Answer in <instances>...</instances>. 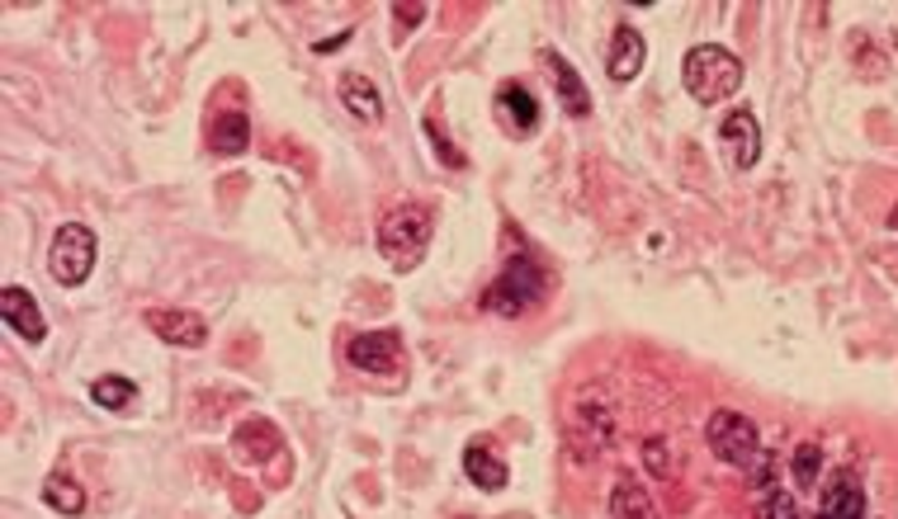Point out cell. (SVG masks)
Segmentation results:
<instances>
[{"label":"cell","instance_id":"22","mask_svg":"<svg viewBox=\"0 0 898 519\" xmlns=\"http://www.w3.org/2000/svg\"><path fill=\"white\" fill-rule=\"evenodd\" d=\"M757 515H762V519H804L800 506H794V500L780 492V486H771V492L757 496Z\"/></svg>","mask_w":898,"mask_h":519},{"label":"cell","instance_id":"13","mask_svg":"<svg viewBox=\"0 0 898 519\" xmlns=\"http://www.w3.org/2000/svg\"><path fill=\"white\" fill-rule=\"evenodd\" d=\"M544 67H549L553 90H559V105L573 113V119H587V113H591V95H587V85H582L577 67L567 62V57H559V52H544Z\"/></svg>","mask_w":898,"mask_h":519},{"label":"cell","instance_id":"11","mask_svg":"<svg viewBox=\"0 0 898 519\" xmlns=\"http://www.w3.org/2000/svg\"><path fill=\"white\" fill-rule=\"evenodd\" d=\"M644 62H648L644 34H638L634 24H615V34H610V57H606L610 81H634L638 71H644Z\"/></svg>","mask_w":898,"mask_h":519},{"label":"cell","instance_id":"15","mask_svg":"<svg viewBox=\"0 0 898 519\" xmlns=\"http://www.w3.org/2000/svg\"><path fill=\"white\" fill-rule=\"evenodd\" d=\"M232 444H237V458H247V463H270V458L279 454L284 435L270 421H241Z\"/></svg>","mask_w":898,"mask_h":519},{"label":"cell","instance_id":"23","mask_svg":"<svg viewBox=\"0 0 898 519\" xmlns=\"http://www.w3.org/2000/svg\"><path fill=\"white\" fill-rule=\"evenodd\" d=\"M644 463L658 472V478H672V458H667V439H648L644 444Z\"/></svg>","mask_w":898,"mask_h":519},{"label":"cell","instance_id":"7","mask_svg":"<svg viewBox=\"0 0 898 519\" xmlns=\"http://www.w3.org/2000/svg\"><path fill=\"white\" fill-rule=\"evenodd\" d=\"M492 109H496V123H502L511 137H530L539 128V99L530 95V85H520V81L496 85Z\"/></svg>","mask_w":898,"mask_h":519},{"label":"cell","instance_id":"6","mask_svg":"<svg viewBox=\"0 0 898 519\" xmlns=\"http://www.w3.org/2000/svg\"><path fill=\"white\" fill-rule=\"evenodd\" d=\"M346 359L360 373H393L403 364V336L397 330H360L346 340Z\"/></svg>","mask_w":898,"mask_h":519},{"label":"cell","instance_id":"2","mask_svg":"<svg viewBox=\"0 0 898 519\" xmlns=\"http://www.w3.org/2000/svg\"><path fill=\"white\" fill-rule=\"evenodd\" d=\"M549 293V274L544 265L530 255V251H516V255H506V265L502 274L482 288V298H478V307L482 312H492V316H525V312H535L539 302H544Z\"/></svg>","mask_w":898,"mask_h":519},{"label":"cell","instance_id":"12","mask_svg":"<svg viewBox=\"0 0 898 519\" xmlns=\"http://www.w3.org/2000/svg\"><path fill=\"white\" fill-rule=\"evenodd\" d=\"M814 519H871L865 515V486L857 482V472H837L823 492V510Z\"/></svg>","mask_w":898,"mask_h":519},{"label":"cell","instance_id":"21","mask_svg":"<svg viewBox=\"0 0 898 519\" xmlns=\"http://www.w3.org/2000/svg\"><path fill=\"white\" fill-rule=\"evenodd\" d=\"M818 472H823V444L804 439L800 449H794V482H800V486H818Z\"/></svg>","mask_w":898,"mask_h":519},{"label":"cell","instance_id":"17","mask_svg":"<svg viewBox=\"0 0 898 519\" xmlns=\"http://www.w3.org/2000/svg\"><path fill=\"white\" fill-rule=\"evenodd\" d=\"M610 519H662V515L644 486L624 472V478H615V492H610Z\"/></svg>","mask_w":898,"mask_h":519},{"label":"cell","instance_id":"4","mask_svg":"<svg viewBox=\"0 0 898 519\" xmlns=\"http://www.w3.org/2000/svg\"><path fill=\"white\" fill-rule=\"evenodd\" d=\"M681 81H686L691 99H701V105H723V99L738 95V85H743V62L719 48V43H695V48L681 57Z\"/></svg>","mask_w":898,"mask_h":519},{"label":"cell","instance_id":"14","mask_svg":"<svg viewBox=\"0 0 898 519\" xmlns=\"http://www.w3.org/2000/svg\"><path fill=\"white\" fill-rule=\"evenodd\" d=\"M336 90H340V105H346L360 123H379V119H383V95H379V85L369 81V76H360V71H346Z\"/></svg>","mask_w":898,"mask_h":519},{"label":"cell","instance_id":"18","mask_svg":"<svg viewBox=\"0 0 898 519\" xmlns=\"http://www.w3.org/2000/svg\"><path fill=\"white\" fill-rule=\"evenodd\" d=\"M247 142H251V119L241 109H227V113L213 119V128H208V147L213 152L237 156V152H247Z\"/></svg>","mask_w":898,"mask_h":519},{"label":"cell","instance_id":"20","mask_svg":"<svg viewBox=\"0 0 898 519\" xmlns=\"http://www.w3.org/2000/svg\"><path fill=\"white\" fill-rule=\"evenodd\" d=\"M91 397L99 401V407H109V411H128L137 401V387L128 383V378H99L91 387Z\"/></svg>","mask_w":898,"mask_h":519},{"label":"cell","instance_id":"1","mask_svg":"<svg viewBox=\"0 0 898 519\" xmlns=\"http://www.w3.org/2000/svg\"><path fill=\"white\" fill-rule=\"evenodd\" d=\"M705 439H709V449H715V458H723L729 468L743 472L757 496L776 486V454L762 444L757 425H752L743 411H715L705 425Z\"/></svg>","mask_w":898,"mask_h":519},{"label":"cell","instance_id":"25","mask_svg":"<svg viewBox=\"0 0 898 519\" xmlns=\"http://www.w3.org/2000/svg\"><path fill=\"white\" fill-rule=\"evenodd\" d=\"M889 227H898V204H894V213H889Z\"/></svg>","mask_w":898,"mask_h":519},{"label":"cell","instance_id":"24","mask_svg":"<svg viewBox=\"0 0 898 519\" xmlns=\"http://www.w3.org/2000/svg\"><path fill=\"white\" fill-rule=\"evenodd\" d=\"M393 20L403 28H417L426 20V5H421V0H411V5H393Z\"/></svg>","mask_w":898,"mask_h":519},{"label":"cell","instance_id":"3","mask_svg":"<svg viewBox=\"0 0 898 519\" xmlns=\"http://www.w3.org/2000/svg\"><path fill=\"white\" fill-rule=\"evenodd\" d=\"M431 232H435L431 204H421V198H403V204H393L379 218L374 241H379V255L388 260L393 269H417L426 246H431Z\"/></svg>","mask_w":898,"mask_h":519},{"label":"cell","instance_id":"10","mask_svg":"<svg viewBox=\"0 0 898 519\" xmlns=\"http://www.w3.org/2000/svg\"><path fill=\"white\" fill-rule=\"evenodd\" d=\"M0 316H5V326L14 330V336H24L28 345H38L43 336H48V322H43L38 302L28 298V288H20V283L0 288Z\"/></svg>","mask_w":898,"mask_h":519},{"label":"cell","instance_id":"8","mask_svg":"<svg viewBox=\"0 0 898 519\" xmlns=\"http://www.w3.org/2000/svg\"><path fill=\"white\" fill-rule=\"evenodd\" d=\"M719 142H723V152H729L733 170H752L762 161V123H757V113H752V109H733L729 119H723V128H719Z\"/></svg>","mask_w":898,"mask_h":519},{"label":"cell","instance_id":"19","mask_svg":"<svg viewBox=\"0 0 898 519\" xmlns=\"http://www.w3.org/2000/svg\"><path fill=\"white\" fill-rule=\"evenodd\" d=\"M43 500H48L52 510H62V515H81L85 510V492L67 478V472H52V478L43 482Z\"/></svg>","mask_w":898,"mask_h":519},{"label":"cell","instance_id":"9","mask_svg":"<svg viewBox=\"0 0 898 519\" xmlns=\"http://www.w3.org/2000/svg\"><path fill=\"white\" fill-rule=\"evenodd\" d=\"M147 330H156L166 345H180V350H199L208 345V322L199 312H180V307H152L147 316Z\"/></svg>","mask_w":898,"mask_h":519},{"label":"cell","instance_id":"5","mask_svg":"<svg viewBox=\"0 0 898 519\" xmlns=\"http://www.w3.org/2000/svg\"><path fill=\"white\" fill-rule=\"evenodd\" d=\"M48 269L62 288H81L95 269V232L85 222H67L57 227L52 251H48Z\"/></svg>","mask_w":898,"mask_h":519},{"label":"cell","instance_id":"16","mask_svg":"<svg viewBox=\"0 0 898 519\" xmlns=\"http://www.w3.org/2000/svg\"><path fill=\"white\" fill-rule=\"evenodd\" d=\"M464 472H468V482L482 486V492H502V486L511 482L506 463L488 449V444H468V449H464Z\"/></svg>","mask_w":898,"mask_h":519}]
</instances>
